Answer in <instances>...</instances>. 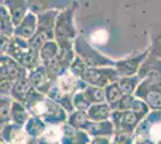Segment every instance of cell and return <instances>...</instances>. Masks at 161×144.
<instances>
[{
	"instance_id": "277c9868",
	"label": "cell",
	"mask_w": 161,
	"mask_h": 144,
	"mask_svg": "<svg viewBox=\"0 0 161 144\" xmlns=\"http://www.w3.org/2000/svg\"><path fill=\"white\" fill-rule=\"evenodd\" d=\"M150 137L154 141H161V123L155 124L150 130Z\"/></svg>"
},
{
	"instance_id": "5b68a950",
	"label": "cell",
	"mask_w": 161,
	"mask_h": 144,
	"mask_svg": "<svg viewBox=\"0 0 161 144\" xmlns=\"http://www.w3.org/2000/svg\"><path fill=\"white\" fill-rule=\"evenodd\" d=\"M24 142H25V136H24V133H19V135L16 137V139H14V143L16 144H24Z\"/></svg>"
},
{
	"instance_id": "3957f363",
	"label": "cell",
	"mask_w": 161,
	"mask_h": 144,
	"mask_svg": "<svg viewBox=\"0 0 161 144\" xmlns=\"http://www.w3.org/2000/svg\"><path fill=\"white\" fill-rule=\"evenodd\" d=\"M43 136H45L46 139L51 141V142H57V141L61 137V130L59 127L52 126V127H48L47 130L45 131Z\"/></svg>"
},
{
	"instance_id": "6da1fadb",
	"label": "cell",
	"mask_w": 161,
	"mask_h": 144,
	"mask_svg": "<svg viewBox=\"0 0 161 144\" xmlns=\"http://www.w3.org/2000/svg\"><path fill=\"white\" fill-rule=\"evenodd\" d=\"M76 85V79L72 75H65L59 79V88L64 93H70Z\"/></svg>"
},
{
	"instance_id": "7a4b0ae2",
	"label": "cell",
	"mask_w": 161,
	"mask_h": 144,
	"mask_svg": "<svg viewBox=\"0 0 161 144\" xmlns=\"http://www.w3.org/2000/svg\"><path fill=\"white\" fill-rule=\"evenodd\" d=\"M90 40L95 45H105L108 40V33L103 29L95 30L94 33L90 36Z\"/></svg>"
}]
</instances>
